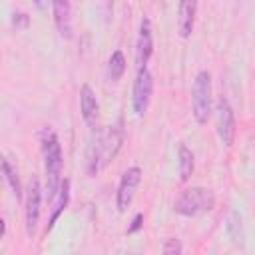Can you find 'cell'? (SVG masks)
I'll return each mask as SVG.
<instances>
[{"label":"cell","instance_id":"obj_7","mask_svg":"<svg viewBox=\"0 0 255 255\" xmlns=\"http://www.w3.org/2000/svg\"><path fill=\"white\" fill-rule=\"evenodd\" d=\"M215 112H217V135L229 147L235 139V112L227 98H219Z\"/></svg>","mask_w":255,"mask_h":255},{"label":"cell","instance_id":"obj_2","mask_svg":"<svg viewBox=\"0 0 255 255\" xmlns=\"http://www.w3.org/2000/svg\"><path fill=\"white\" fill-rule=\"evenodd\" d=\"M42 143V155H44V169H46V193L48 201H52L62 185L60 171H62V147L58 141V135L52 129H44L40 135Z\"/></svg>","mask_w":255,"mask_h":255},{"label":"cell","instance_id":"obj_17","mask_svg":"<svg viewBox=\"0 0 255 255\" xmlns=\"http://www.w3.org/2000/svg\"><path fill=\"white\" fill-rule=\"evenodd\" d=\"M163 255H181V241L177 237H169L163 243Z\"/></svg>","mask_w":255,"mask_h":255},{"label":"cell","instance_id":"obj_11","mask_svg":"<svg viewBox=\"0 0 255 255\" xmlns=\"http://www.w3.org/2000/svg\"><path fill=\"white\" fill-rule=\"evenodd\" d=\"M195 12H197V2L193 0H183L177 6V32L181 38H189L193 24H195Z\"/></svg>","mask_w":255,"mask_h":255},{"label":"cell","instance_id":"obj_13","mask_svg":"<svg viewBox=\"0 0 255 255\" xmlns=\"http://www.w3.org/2000/svg\"><path fill=\"white\" fill-rule=\"evenodd\" d=\"M177 169H179V179L181 181H187L193 173V167H195V161H193V153L191 149L185 145V143H179L177 147Z\"/></svg>","mask_w":255,"mask_h":255},{"label":"cell","instance_id":"obj_18","mask_svg":"<svg viewBox=\"0 0 255 255\" xmlns=\"http://www.w3.org/2000/svg\"><path fill=\"white\" fill-rule=\"evenodd\" d=\"M28 22H30V18H28V14H24V12H16L14 16H12V24L16 26V28H28Z\"/></svg>","mask_w":255,"mask_h":255},{"label":"cell","instance_id":"obj_19","mask_svg":"<svg viewBox=\"0 0 255 255\" xmlns=\"http://www.w3.org/2000/svg\"><path fill=\"white\" fill-rule=\"evenodd\" d=\"M141 225H143V213H135V217H133L131 225L128 227V233H135V231H137Z\"/></svg>","mask_w":255,"mask_h":255},{"label":"cell","instance_id":"obj_14","mask_svg":"<svg viewBox=\"0 0 255 255\" xmlns=\"http://www.w3.org/2000/svg\"><path fill=\"white\" fill-rule=\"evenodd\" d=\"M68 199H70V181H68V179H64V181H62V185H60L58 201H56V207H54V211H52V215H50V221H48L46 231H50V229L56 225L58 217L62 215V211H64V209H66V205H68Z\"/></svg>","mask_w":255,"mask_h":255},{"label":"cell","instance_id":"obj_16","mask_svg":"<svg viewBox=\"0 0 255 255\" xmlns=\"http://www.w3.org/2000/svg\"><path fill=\"white\" fill-rule=\"evenodd\" d=\"M126 72V58L122 50H116L110 60H108V80L110 82H118Z\"/></svg>","mask_w":255,"mask_h":255},{"label":"cell","instance_id":"obj_4","mask_svg":"<svg viewBox=\"0 0 255 255\" xmlns=\"http://www.w3.org/2000/svg\"><path fill=\"white\" fill-rule=\"evenodd\" d=\"M211 76L207 70H201L195 80H193V88H191V110H193V118L197 124H207L209 116H211Z\"/></svg>","mask_w":255,"mask_h":255},{"label":"cell","instance_id":"obj_8","mask_svg":"<svg viewBox=\"0 0 255 255\" xmlns=\"http://www.w3.org/2000/svg\"><path fill=\"white\" fill-rule=\"evenodd\" d=\"M40 201H42L40 183H38V179H32V181L28 183V189H26V207H24V213H26V233H28L30 237H34L36 227H38V219H40Z\"/></svg>","mask_w":255,"mask_h":255},{"label":"cell","instance_id":"obj_3","mask_svg":"<svg viewBox=\"0 0 255 255\" xmlns=\"http://www.w3.org/2000/svg\"><path fill=\"white\" fill-rule=\"evenodd\" d=\"M215 207V195L211 189L207 187H187L181 191V195L177 197L173 209L175 213L183 215V217H195L201 213H207Z\"/></svg>","mask_w":255,"mask_h":255},{"label":"cell","instance_id":"obj_5","mask_svg":"<svg viewBox=\"0 0 255 255\" xmlns=\"http://www.w3.org/2000/svg\"><path fill=\"white\" fill-rule=\"evenodd\" d=\"M151 92H153V78L147 68H139L131 88V110L137 118H141L147 112Z\"/></svg>","mask_w":255,"mask_h":255},{"label":"cell","instance_id":"obj_12","mask_svg":"<svg viewBox=\"0 0 255 255\" xmlns=\"http://www.w3.org/2000/svg\"><path fill=\"white\" fill-rule=\"evenodd\" d=\"M80 110H82L84 122H86L88 126H94V122H96V118H98L100 106H98V100H96L94 90H92L88 84H84V86L80 88Z\"/></svg>","mask_w":255,"mask_h":255},{"label":"cell","instance_id":"obj_10","mask_svg":"<svg viewBox=\"0 0 255 255\" xmlns=\"http://www.w3.org/2000/svg\"><path fill=\"white\" fill-rule=\"evenodd\" d=\"M52 14H54V24H56L60 36L70 40L72 38V6H70V2H66V0L52 2Z\"/></svg>","mask_w":255,"mask_h":255},{"label":"cell","instance_id":"obj_1","mask_svg":"<svg viewBox=\"0 0 255 255\" xmlns=\"http://www.w3.org/2000/svg\"><path fill=\"white\" fill-rule=\"evenodd\" d=\"M124 143V122L118 120L114 126L104 129H92V137L86 153V169L90 175L102 171L122 149Z\"/></svg>","mask_w":255,"mask_h":255},{"label":"cell","instance_id":"obj_9","mask_svg":"<svg viewBox=\"0 0 255 255\" xmlns=\"http://www.w3.org/2000/svg\"><path fill=\"white\" fill-rule=\"evenodd\" d=\"M151 54H153V30H151L149 18L143 16L141 24H139L137 42H135V64H137V70L145 68V64L149 62Z\"/></svg>","mask_w":255,"mask_h":255},{"label":"cell","instance_id":"obj_6","mask_svg":"<svg viewBox=\"0 0 255 255\" xmlns=\"http://www.w3.org/2000/svg\"><path fill=\"white\" fill-rule=\"evenodd\" d=\"M139 181H141V169L137 165H131L124 171V175L120 179V185H118V193H116V207H118L120 213H124L131 205Z\"/></svg>","mask_w":255,"mask_h":255},{"label":"cell","instance_id":"obj_15","mask_svg":"<svg viewBox=\"0 0 255 255\" xmlns=\"http://www.w3.org/2000/svg\"><path fill=\"white\" fill-rule=\"evenodd\" d=\"M2 173H4L6 183H8V185H10V189H12L14 197H16V199H20V197H22V185H20V177H18L16 167L10 163V159H8V157H2Z\"/></svg>","mask_w":255,"mask_h":255}]
</instances>
